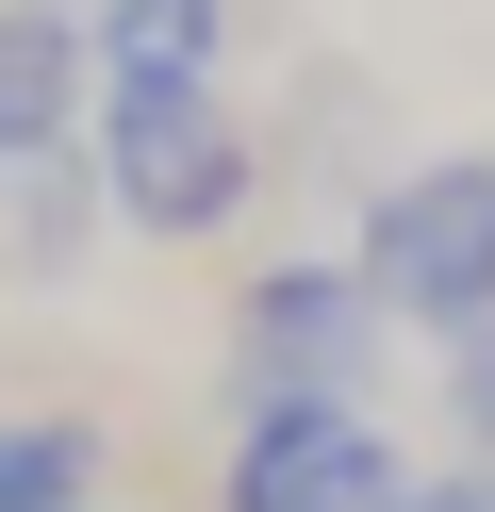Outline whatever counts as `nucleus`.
Segmentation results:
<instances>
[{"mask_svg":"<svg viewBox=\"0 0 495 512\" xmlns=\"http://www.w3.org/2000/svg\"><path fill=\"white\" fill-rule=\"evenodd\" d=\"M83 149H99L116 232H149V248H198L264 199V133L231 116V83H99Z\"/></svg>","mask_w":495,"mask_h":512,"instance_id":"nucleus-1","label":"nucleus"},{"mask_svg":"<svg viewBox=\"0 0 495 512\" xmlns=\"http://www.w3.org/2000/svg\"><path fill=\"white\" fill-rule=\"evenodd\" d=\"M347 265H363V298H380L396 331H495V149L380 166Z\"/></svg>","mask_w":495,"mask_h":512,"instance_id":"nucleus-2","label":"nucleus"},{"mask_svg":"<svg viewBox=\"0 0 495 512\" xmlns=\"http://www.w3.org/2000/svg\"><path fill=\"white\" fill-rule=\"evenodd\" d=\"M380 331H396V314L363 298V265H314V248H281V265H248V298H231V397H248V413H297V397H380Z\"/></svg>","mask_w":495,"mask_h":512,"instance_id":"nucleus-3","label":"nucleus"},{"mask_svg":"<svg viewBox=\"0 0 495 512\" xmlns=\"http://www.w3.org/2000/svg\"><path fill=\"white\" fill-rule=\"evenodd\" d=\"M396 496H413V463H396V430L363 397L248 413L231 430V479H215V512H396Z\"/></svg>","mask_w":495,"mask_h":512,"instance_id":"nucleus-4","label":"nucleus"},{"mask_svg":"<svg viewBox=\"0 0 495 512\" xmlns=\"http://www.w3.org/2000/svg\"><path fill=\"white\" fill-rule=\"evenodd\" d=\"M83 116H99V34L66 0H0V182L83 149Z\"/></svg>","mask_w":495,"mask_h":512,"instance_id":"nucleus-5","label":"nucleus"},{"mask_svg":"<svg viewBox=\"0 0 495 512\" xmlns=\"http://www.w3.org/2000/svg\"><path fill=\"white\" fill-rule=\"evenodd\" d=\"M99 83H215L231 50V0H99Z\"/></svg>","mask_w":495,"mask_h":512,"instance_id":"nucleus-6","label":"nucleus"},{"mask_svg":"<svg viewBox=\"0 0 495 512\" xmlns=\"http://www.w3.org/2000/svg\"><path fill=\"white\" fill-rule=\"evenodd\" d=\"M83 215H116V199H99V149H50V166H17V182H0V248H17L33 281H50V265H83Z\"/></svg>","mask_w":495,"mask_h":512,"instance_id":"nucleus-7","label":"nucleus"},{"mask_svg":"<svg viewBox=\"0 0 495 512\" xmlns=\"http://www.w3.org/2000/svg\"><path fill=\"white\" fill-rule=\"evenodd\" d=\"M83 479H99L83 413H0V512H83Z\"/></svg>","mask_w":495,"mask_h":512,"instance_id":"nucleus-8","label":"nucleus"},{"mask_svg":"<svg viewBox=\"0 0 495 512\" xmlns=\"http://www.w3.org/2000/svg\"><path fill=\"white\" fill-rule=\"evenodd\" d=\"M396 512H495V463H462V479H413Z\"/></svg>","mask_w":495,"mask_h":512,"instance_id":"nucleus-9","label":"nucleus"},{"mask_svg":"<svg viewBox=\"0 0 495 512\" xmlns=\"http://www.w3.org/2000/svg\"><path fill=\"white\" fill-rule=\"evenodd\" d=\"M83 512H99V496H83Z\"/></svg>","mask_w":495,"mask_h":512,"instance_id":"nucleus-10","label":"nucleus"}]
</instances>
